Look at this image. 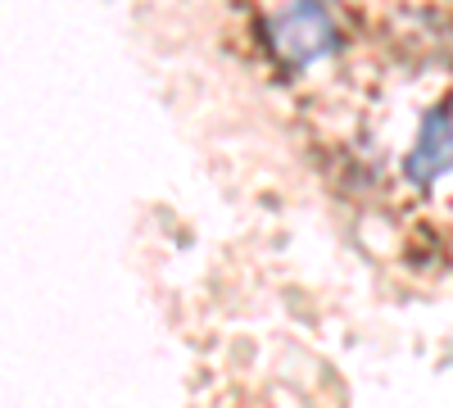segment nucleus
I'll return each instance as SVG.
<instances>
[{
	"instance_id": "f257e3e1",
	"label": "nucleus",
	"mask_w": 453,
	"mask_h": 408,
	"mask_svg": "<svg viewBox=\"0 0 453 408\" xmlns=\"http://www.w3.org/2000/svg\"><path fill=\"white\" fill-rule=\"evenodd\" d=\"M268 23V46L286 68H309L318 59H326L340 46L335 19L322 5H290L263 19Z\"/></svg>"
},
{
	"instance_id": "f03ea898",
	"label": "nucleus",
	"mask_w": 453,
	"mask_h": 408,
	"mask_svg": "<svg viewBox=\"0 0 453 408\" xmlns=\"http://www.w3.org/2000/svg\"><path fill=\"white\" fill-rule=\"evenodd\" d=\"M449 168H453V104H431L418 123L412 150L403 159V177L412 187H431Z\"/></svg>"
}]
</instances>
